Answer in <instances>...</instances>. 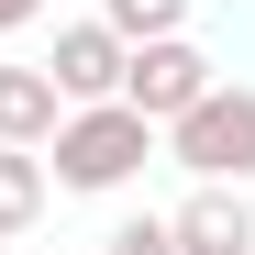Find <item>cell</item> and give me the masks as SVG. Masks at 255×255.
<instances>
[{
    "label": "cell",
    "instance_id": "obj_5",
    "mask_svg": "<svg viewBox=\"0 0 255 255\" xmlns=\"http://www.w3.org/2000/svg\"><path fill=\"white\" fill-rule=\"evenodd\" d=\"M122 56H133V45H122L111 22H67L56 56H45V78H56L67 100H122Z\"/></svg>",
    "mask_w": 255,
    "mask_h": 255
},
{
    "label": "cell",
    "instance_id": "obj_2",
    "mask_svg": "<svg viewBox=\"0 0 255 255\" xmlns=\"http://www.w3.org/2000/svg\"><path fill=\"white\" fill-rule=\"evenodd\" d=\"M166 133V155L189 166V178H222V189H255V89H211L178 111V122H155Z\"/></svg>",
    "mask_w": 255,
    "mask_h": 255
},
{
    "label": "cell",
    "instance_id": "obj_1",
    "mask_svg": "<svg viewBox=\"0 0 255 255\" xmlns=\"http://www.w3.org/2000/svg\"><path fill=\"white\" fill-rule=\"evenodd\" d=\"M33 155H45L56 189H89V200H100V189H122V178L155 155V122H144L133 100H67V122H56Z\"/></svg>",
    "mask_w": 255,
    "mask_h": 255
},
{
    "label": "cell",
    "instance_id": "obj_4",
    "mask_svg": "<svg viewBox=\"0 0 255 255\" xmlns=\"http://www.w3.org/2000/svg\"><path fill=\"white\" fill-rule=\"evenodd\" d=\"M166 233H178V255H255V211H244V189L200 178L178 211H166Z\"/></svg>",
    "mask_w": 255,
    "mask_h": 255
},
{
    "label": "cell",
    "instance_id": "obj_9",
    "mask_svg": "<svg viewBox=\"0 0 255 255\" xmlns=\"http://www.w3.org/2000/svg\"><path fill=\"white\" fill-rule=\"evenodd\" d=\"M100 255H178V233H166V211H133V222H111Z\"/></svg>",
    "mask_w": 255,
    "mask_h": 255
},
{
    "label": "cell",
    "instance_id": "obj_11",
    "mask_svg": "<svg viewBox=\"0 0 255 255\" xmlns=\"http://www.w3.org/2000/svg\"><path fill=\"white\" fill-rule=\"evenodd\" d=\"M0 255H22V244H0Z\"/></svg>",
    "mask_w": 255,
    "mask_h": 255
},
{
    "label": "cell",
    "instance_id": "obj_6",
    "mask_svg": "<svg viewBox=\"0 0 255 255\" xmlns=\"http://www.w3.org/2000/svg\"><path fill=\"white\" fill-rule=\"evenodd\" d=\"M56 122H67V89L45 67H0V144H45Z\"/></svg>",
    "mask_w": 255,
    "mask_h": 255
},
{
    "label": "cell",
    "instance_id": "obj_10",
    "mask_svg": "<svg viewBox=\"0 0 255 255\" xmlns=\"http://www.w3.org/2000/svg\"><path fill=\"white\" fill-rule=\"evenodd\" d=\"M33 11H45V0H0V33H22V22H33Z\"/></svg>",
    "mask_w": 255,
    "mask_h": 255
},
{
    "label": "cell",
    "instance_id": "obj_7",
    "mask_svg": "<svg viewBox=\"0 0 255 255\" xmlns=\"http://www.w3.org/2000/svg\"><path fill=\"white\" fill-rule=\"evenodd\" d=\"M45 200H56L45 155H33V144H0V244H22L33 222H45Z\"/></svg>",
    "mask_w": 255,
    "mask_h": 255
},
{
    "label": "cell",
    "instance_id": "obj_3",
    "mask_svg": "<svg viewBox=\"0 0 255 255\" xmlns=\"http://www.w3.org/2000/svg\"><path fill=\"white\" fill-rule=\"evenodd\" d=\"M200 89H211V56L189 45V33H144V45L122 56V100H133L144 122H178Z\"/></svg>",
    "mask_w": 255,
    "mask_h": 255
},
{
    "label": "cell",
    "instance_id": "obj_8",
    "mask_svg": "<svg viewBox=\"0 0 255 255\" xmlns=\"http://www.w3.org/2000/svg\"><path fill=\"white\" fill-rule=\"evenodd\" d=\"M100 22L122 33V45H144V33H178L189 22V0H100Z\"/></svg>",
    "mask_w": 255,
    "mask_h": 255
}]
</instances>
